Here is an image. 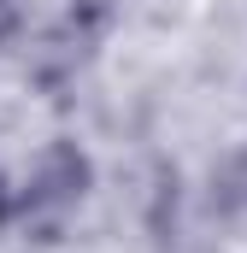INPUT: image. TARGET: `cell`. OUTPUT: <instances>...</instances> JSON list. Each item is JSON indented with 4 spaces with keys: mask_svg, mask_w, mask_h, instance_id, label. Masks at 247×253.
<instances>
[{
    "mask_svg": "<svg viewBox=\"0 0 247 253\" xmlns=\"http://www.w3.org/2000/svg\"><path fill=\"white\" fill-rule=\"evenodd\" d=\"M88 189H94V159L59 135L30 159V177L18 183V224H59L88 200Z\"/></svg>",
    "mask_w": 247,
    "mask_h": 253,
    "instance_id": "cell-1",
    "label": "cell"
},
{
    "mask_svg": "<svg viewBox=\"0 0 247 253\" xmlns=\"http://www.w3.org/2000/svg\"><path fill=\"white\" fill-rule=\"evenodd\" d=\"M0 12H6V0H0Z\"/></svg>",
    "mask_w": 247,
    "mask_h": 253,
    "instance_id": "cell-3",
    "label": "cell"
},
{
    "mask_svg": "<svg viewBox=\"0 0 247 253\" xmlns=\"http://www.w3.org/2000/svg\"><path fill=\"white\" fill-rule=\"evenodd\" d=\"M18 224V183L0 171V230H12Z\"/></svg>",
    "mask_w": 247,
    "mask_h": 253,
    "instance_id": "cell-2",
    "label": "cell"
}]
</instances>
